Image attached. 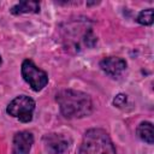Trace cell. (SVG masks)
Returning <instances> with one entry per match:
<instances>
[{
    "mask_svg": "<svg viewBox=\"0 0 154 154\" xmlns=\"http://www.w3.org/2000/svg\"><path fill=\"white\" fill-rule=\"evenodd\" d=\"M57 102L66 118H82L91 113L93 102L85 93L65 89L57 94Z\"/></svg>",
    "mask_w": 154,
    "mask_h": 154,
    "instance_id": "cell-1",
    "label": "cell"
},
{
    "mask_svg": "<svg viewBox=\"0 0 154 154\" xmlns=\"http://www.w3.org/2000/svg\"><path fill=\"white\" fill-rule=\"evenodd\" d=\"M79 154H116V148L105 130L90 129L83 137Z\"/></svg>",
    "mask_w": 154,
    "mask_h": 154,
    "instance_id": "cell-2",
    "label": "cell"
},
{
    "mask_svg": "<svg viewBox=\"0 0 154 154\" xmlns=\"http://www.w3.org/2000/svg\"><path fill=\"white\" fill-rule=\"evenodd\" d=\"M35 109V101L26 96V95H19L14 97L6 108V112L19 119L23 123H28L32 119V112Z\"/></svg>",
    "mask_w": 154,
    "mask_h": 154,
    "instance_id": "cell-3",
    "label": "cell"
},
{
    "mask_svg": "<svg viewBox=\"0 0 154 154\" xmlns=\"http://www.w3.org/2000/svg\"><path fill=\"white\" fill-rule=\"evenodd\" d=\"M22 76L32 90L40 91L48 83V76L45 71L38 69L31 60L26 59L22 64Z\"/></svg>",
    "mask_w": 154,
    "mask_h": 154,
    "instance_id": "cell-4",
    "label": "cell"
},
{
    "mask_svg": "<svg viewBox=\"0 0 154 154\" xmlns=\"http://www.w3.org/2000/svg\"><path fill=\"white\" fill-rule=\"evenodd\" d=\"M45 147L49 154H61L70 147V140L61 134H49L45 137Z\"/></svg>",
    "mask_w": 154,
    "mask_h": 154,
    "instance_id": "cell-5",
    "label": "cell"
},
{
    "mask_svg": "<svg viewBox=\"0 0 154 154\" xmlns=\"http://www.w3.org/2000/svg\"><path fill=\"white\" fill-rule=\"evenodd\" d=\"M100 67L108 76L118 77L125 71L126 61L122 58H118V57H108V58H103L100 61Z\"/></svg>",
    "mask_w": 154,
    "mask_h": 154,
    "instance_id": "cell-6",
    "label": "cell"
},
{
    "mask_svg": "<svg viewBox=\"0 0 154 154\" xmlns=\"http://www.w3.org/2000/svg\"><path fill=\"white\" fill-rule=\"evenodd\" d=\"M34 143V137L28 131L17 132L13 137V154H29L31 146Z\"/></svg>",
    "mask_w": 154,
    "mask_h": 154,
    "instance_id": "cell-7",
    "label": "cell"
},
{
    "mask_svg": "<svg viewBox=\"0 0 154 154\" xmlns=\"http://www.w3.org/2000/svg\"><path fill=\"white\" fill-rule=\"evenodd\" d=\"M40 11V4L37 1H20L19 4L14 5L11 8L13 14H22V13H36Z\"/></svg>",
    "mask_w": 154,
    "mask_h": 154,
    "instance_id": "cell-8",
    "label": "cell"
},
{
    "mask_svg": "<svg viewBox=\"0 0 154 154\" xmlns=\"http://www.w3.org/2000/svg\"><path fill=\"white\" fill-rule=\"evenodd\" d=\"M137 136L144 141L148 144H153L154 142V132H153V125L149 122H142L138 126H137Z\"/></svg>",
    "mask_w": 154,
    "mask_h": 154,
    "instance_id": "cell-9",
    "label": "cell"
},
{
    "mask_svg": "<svg viewBox=\"0 0 154 154\" xmlns=\"http://www.w3.org/2000/svg\"><path fill=\"white\" fill-rule=\"evenodd\" d=\"M137 22L142 25H150L153 23V10L147 8L144 11L140 12V14L137 17Z\"/></svg>",
    "mask_w": 154,
    "mask_h": 154,
    "instance_id": "cell-10",
    "label": "cell"
},
{
    "mask_svg": "<svg viewBox=\"0 0 154 154\" xmlns=\"http://www.w3.org/2000/svg\"><path fill=\"white\" fill-rule=\"evenodd\" d=\"M125 102H126V96H125L124 94L117 95V96L114 97V100H113V103H114L116 106H118V107H122Z\"/></svg>",
    "mask_w": 154,
    "mask_h": 154,
    "instance_id": "cell-11",
    "label": "cell"
},
{
    "mask_svg": "<svg viewBox=\"0 0 154 154\" xmlns=\"http://www.w3.org/2000/svg\"><path fill=\"white\" fill-rule=\"evenodd\" d=\"M0 64H1V57H0Z\"/></svg>",
    "mask_w": 154,
    "mask_h": 154,
    "instance_id": "cell-12",
    "label": "cell"
}]
</instances>
